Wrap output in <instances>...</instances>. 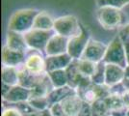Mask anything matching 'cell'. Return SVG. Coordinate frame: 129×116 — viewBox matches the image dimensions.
<instances>
[{
    "label": "cell",
    "instance_id": "cell-15",
    "mask_svg": "<svg viewBox=\"0 0 129 116\" xmlns=\"http://www.w3.org/2000/svg\"><path fill=\"white\" fill-rule=\"evenodd\" d=\"M73 59L69 53H64L60 55L46 56L45 64H46V72H53L57 70H66L71 64Z\"/></svg>",
    "mask_w": 129,
    "mask_h": 116
},
{
    "label": "cell",
    "instance_id": "cell-18",
    "mask_svg": "<svg viewBox=\"0 0 129 116\" xmlns=\"http://www.w3.org/2000/svg\"><path fill=\"white\" fill-rule=\"evenodd\" d=\"M2 83L9 86H16L19 84L18 67L2 66Z\"/></svg>",
    "mask_w": 129,
    "mask_h": 116
},
{
    "label": "cell",
    "instance_id": "cell-26",
    "mask_svg": "<svg viewBox=\"0 0 129 116\" xmlns=\"http://www.w3.org/2000/svg\"><path fill=\"white\" fill-rule=\"evenodd\" d=\"M2 116H24L21 113L16 106L14 105L9 104L8 106L3 105V111H2Z\"/></svg>",
    "mask_w": 129,
    "mask_h": 116
},
{
    "label": "cell",
    "instance_id": "cell-10",
    "mask_svg": "<svg viewBox=\"0 0 129 116\" xmlns=\"http://www.w3.org/2000/svg\"><path fill=\"white\" fill-rule=\"evenodd\" d=\"M68 44L69 38H66L59 34H55L49 40L45 50V55L54 56L68 53Z\"/></svg>",
    "mask_w": 129,
    "mask_h": 116
},
{
    "label": "cell",
    "instance_id": "cell-5",
    "mask_svg": "<svg viewBox=\"0 0 129 116\" xmlns=\"http://www.w3.org/2000/svg\"><path fill=\"white\" fill-rule=\"evenodd\" d=\"M103 62L105 64H115L124 69L127 67L124 44L119 36L114 38L109 44L105 56L103 58Z\"/></svg>",
    "mask_w": 129,
    "mask_h": 116
},
{
    "label": "cell",
    "instance_id": "cell-21",
    "mask_svg": "<svg viewBox=\"0 0 129 116\" xmlns=\"http://www.w3.org/2000/svg\"><path fill=\"white\" fill-rule=\"evenodd\" d=\"M74 61H75V65L78 72L83 77H88V78H91L92 77V75L95 72L97 63H93V62L84 60V59H78V60L74 59Z\"/></svg>",
    "mask_w": 129,
    "mask_h": 116
},
{
    "label": "cell",
    "instance_id": "cell-27",
    "mask_svg": "<svg viewBox=\"0 0 129 116\" xmlns=\"http://www.w3.org/2000/svg\"><path fill=\"white\" fill-rule=\"evenodd\" d=\"M49 111H50V113L52 114V116H66L63 109H62V106L60 105V103L50 105Z\"/></svg>",
    "mask_w": 129,
    "mask_h": 116
},
{
    "label": "cell",
    "instance_id": "cell-8",
    "mask_svg": "<svg viewBox=\"0 0 129 116\" xmlns=\"http://www.w3.org/2000/svg\"><path fill=\"white\" fill-rule=\"evenodd\" d=\"M30 52L27 51L26 59L24 64L22 65L23 68L26 70L28 73L34 76H43L46 72V64H45V57L43 56L42 52L38 50H29Z\"/></svg>",
    "mask_w": 129,
    "mask_h": 116
},
{
    "label": "cell",
    "instance_id": "cell-31",
    "mask_svg": "<svg viewBox=\"0 0 129 116\" xmlns=\"http://www.w3.org/2000/svg\"><path fill=\"white\" fill-rule=\"evenodd\" d=\"M123 84L125 85V87L127 89H129V78H124Z\"/></svg>",
    "mask_w": 129,
    "mask_h": 116
},
{
    "label": "cell",
    "instance_id": "cell-25",
    "mask_svg": "<svg viewBox=\"0 0 129 116\" xmlns=\"http://www.w3.org/2000/svg\"><path fill=\"white\" fill-rule=\"evenodd\" d=\"M98 7H113L117 9H122L129 4V0H96Z\"/></svg>",
    "mask_w": 129,
    "mask_h": 116
},
{
    "label": "cell",
    "instance_id": "cell-12",
    "mask_svg": "<svg viewBox=\"0 0 129 116\" xmlns=\"http://www.w3.org/2000/svg\"><path fill=\"white\" fill-rule=\"evenodd\" d=\"M26 59V53L13 50L7 45L2 49V65L9 67H19L24 64Z\"/></svg>",
    "mask_w": 129,
    "mask_h": 116
},
{
    "label": "cell",
    "instance_id": "cell-7",
    "mask_svg": "<svg viewBox=\"0 0 129 116\" xmlns=\"http://www.w3.org/2000/svg\"><path fill=\"white\" fill-rule=\"evenodd\" d=\"M90 40H91L90 33L88 32V30L85 29V27L81 25L80 32L69 39L68 53L70 54V57L75 60L80 59L86 50Z\"/></svg>",
    "mask_w": 129,
    "mask_h": 116
},
{
    "label": "cell",
    "instance_id": "cell-13",
    "mask_svg": "<svg viewBox=\"0 0 129 116\" xmlns=\"http://www.w3.org/2000/svg\"><path fill=\"white\" fill-rule=\"evenodd\" d=\"M60 105L66 116H78L84 105V101L76 93L67 97L60 103Z\"/></svg>",
    "mask_w": 129,
    "mask_h": 116
},
{
    "label": "cell",
    "instance_id": "cell-28",
    "mask_svg": "<svg viewBox=\"0 0 129 116\" xmlns=\"http://www.w3.org/2000/svg\"><path fill=\"white\" fill-rule=\"evenodd\" d=\"M119 36V35H118ZM124 44V49H125V55H126V62H127V66H129V38L125 36H119Z\"/></svg>",
    "mask_w": 129,
    "mask_h": 116
},
{
    "label": "cell",
    "instance_id": "cell-32",
    "mask_svg": "<svg viewBox=\"0 0 129 116\" xmlns=\"http://www.w3.org/2000/svg\"><path fill=\"white\" fill-rule=\"evenodd\" d=\"M125 78H129V66L125 68Z\"/></svg>",
    "mask_w": 129,
    "mask_h": 116
},
{
    "label": "cell",
    "instance_id": "cell-1",
    "mask_svg": "<svg viewBox=\"0 0 129 116\" xmlns=\"http://www.w3.org/2000/svg\"><path fill=\"white\" fill-rule=\"evenodd\" d=\"M40 13L35 9H22L12 15L8 24V30L24 34L33 28L35 18Z\"/></svg>",
    "mask_w": 129,
    "mask_h": 116
},
{
    "label": "cell",
    "instance_id": "cell-29",
    "mask_svg": "<svg viewBox=\"0 0 129 116\" xmlns=\"http://www.w3.org/2000/svg\"><path fill=\"white\" fill-rule=\"evenodd\" d=\"M119 36H125V37H128L129 38V22L127 24H125L123 27L120 29Z\"/></svg>",
    "mask_w": 129,
    "mask_h": 116
},
{
    "label": "cell",
    "instance_id": "cell-9",
    "mask_svg": "<svg viewBox=\"0 0 129 116\" xmlns=\"http://www.w3.org/2000/svg\"><path fill=\"white\" fill-rule=\"evenodd\" d=\"M107 48L108 45L106 44L91 39L80 59L89 60L93 63H99V62L103 61Z\"/></svg>",
    "mask_w": 129,
    "mask_h": 116
},
{
    "label": "cell",
    "instance_id": "cell-34",
    "mask_svg": "<svg viewBox=\"0 0 129 116\" xmlns=\"http://www.w3.org/2000/svg\"><path fill=\"white\" fill-rule=\"evenodd\" d=\"M106 116H112L111 114H108V115H106Z\"/></svg>",
    "mask_w": 129,
    "mask_h": 116
},
{
    "label": "cell",
    "instance_id": "cell-2",
    "mask_svg": "<svg viewBox=\"0 0 129 116\" xmlns=\"http://www.w3.org/2000/svg\"><path fill=\"white\" fill-rule=\"evenodd\" d=\"M76 93L85 103L89 105L94 104L98 100H103L107 98L111 94L110 87L106 84H94L91 81L80 85L76 88Z\"/></svg>",
    "mask_w": 129,
    "mask_h": 116
},
{
    "label": "cell",
    "instance_id": "cell-6",
    "mask_svg": "<svg viewBox=\"0 0 129 116\" xmlns=\"http://www.w3.org/2000/svg\"><path fill=\"white\" fill-rule=\"evenodd\" d=\"M53 29L56 34L70 39L80 32L81 24L74 16L69 15L55 19Z\"/></svg>",
    "mask_w": 129,
    "mask_h": 116
},
{
    "label": "cell",
    "instance_id": "cell-30",
    "mask_svg": "<svg viewBox=\"0 0 129 116\" xmlns=\"http://www.w3.org/2000/svg\"><path fill=\"white\" fill-rule=\"evenodd\" d=\"M41 116H52V114L50 113L49 108H48V109H46V110L41 111Z\"/></svg>",
    "mask_w": 129,
    "mask_h": 116
},
{
    "label": "cell",
    "instance_id": "cell-14",
    "mask_svg": "<svg viewBox=\"0 0 129 116\" xmlns=\"http://www.w3.org/2000/svg\"><path fill=\"white\" fill-rule=\"evenodd\" d=\"M125 78V69L115 64H106L105 66V84L112 87L122 82Z\"/></svg>",
    "mask_w": 129,
    "mask_h": 116
},
{
    "label": "cell",
    "instance_id": "cell-23",
    "mask_svg": "<svg viewBox=\"0 0 129 116\" xmlns=\"http://www.w3.org/2000/svg\"><path fill=\"white\" fill-rule=\"evenodd\" d=\"M105 66L106 64L103 61L97 63L95 72L91 77V82L94 84H99V85L105 84Z\"/></svg>",
    "mask_w": 129,
    "mask_h": 116
},
{
    "label": "cell",
    "instance_id": "cell-4",
    "mask_svg": "<svg viewBox=\"0 0 129 116\" xmlns=\"http://www.w3.org/2000/svg\"><path fill=\"white\" fill-rule=\"evenodd\" d=\"M56 32L52 30H41L32 28L30 31L24 33V38L29 50H38L40 52H44L51 37L55 35Z\"/></svg>",
    "mask_w": 129,
    "mask_h": 116
},
{
    "label": "cell",
    "instance_id": "cell-3",
    "mask_svg": "<svg viewBox=\"0 0 129 116\" xmlns=\"http://www.w3.org/2000/svg\"><path fill=\"white\" fill-rule=\"evenodd\" d=\"M96 17L102 27L108 30L121 26L125 19L122 11L113 7H98Z\"/></svg>",
    "mask_w": 129,
    "mask_h": 116
},
{
    "label": "cell",
    "instance_id": "cell-24",
    "mask_svg": "<svg viewBox=\"0 0 129 116\" xmlns=\"http://www.w3.org/2000/svg\"><path fill=\"white\" fill-rule=\"evenodd\" d=\"M28 103L35 110L43 111L48 109L50 107L47 97H37V98H30Z\"/></svg>",
    "mask_w": 129,
    "mask_h": 116
},
{
    "label": "cell",
    "instance_id": "cell-22",
    "mask_svg": "<svg viewBox=\"0 0 129 116\" xmlns=\"http://www.w3.org/2000/svg\"><path fill=\"white\" fill-rule=\"evenodd\" d=\"M47 75L53 84L54 88L64 87L69 84L68 75H67L66 70H57V71H53V72H48Z\"/></svg>",
    "mask_w": 129,
    "mask_h": 116
},
{
    "label": "cell",
    "instance_id": "cell-33",
    "mask_svg": "<svg viewBox=\"0 0 129 116\" xmlns=\"http://www.w3.org/2000/svg\"><path fill=\"white\" fill-rule=\"evenodd\" d=\"M126 116H129V109H127V112H126Z\"/></svg>",
    "mask_w": 129,
    "mask_h": 116
},
{
    "label": "cell",
    "instance_id": "cell-20",
    "mask_svg": "<svg viewBox=\"0 0 129 116\" xmlns=\"http://www.w3.org/2000/svg\"><path fill=\"white\" fill-rule=\"evenodd\" d=\"M104 102H105V104L107 105L110 114L127 109L124 106V104L123 102H122V99H121V96L110 94L107 98L104 99Z\"/></svg>",
    "mask_w": 129,
    "mask_h": 116
},
{
    "label": "cell",
    "instance_id": "cell-17",
    "mask_svg": "<svg viewBox=\"0 0 129 116\" xmlns=\"http://www.w3.org/2000/svg\"><path fill=\"white\" fill-rule=\"evenodd\" d=\"M73 94H76V90L70 87V85H66L64 87H60V88H54L47 96L49 105H52L54 104L61 103L67 97Z\"/></svg>",
    "mask_w": 129,
    "mask_h": 116
},
{
    "label": "cell",
    "instance_id": "cell-19",
    "mask_svg": "<svg viewBox=\"0 0 129 116\" xmlns=\"http://www.w3.org/2000/svg\"><path fill=\"white\" fill-rule=\"evenodd\" d=\"M54 20L51 16L46 12H40L38 16L35 18L34 29H41V30H52L54 27Z\"/></svg>",
    "mask_w": 129,
    "mask_h": 116
},
{
    "label": "cell",
    "instance_id": "cell-11",
    "mask_svg": "<svg viewBox=\"0 0 129 116\" xmlns=\"http://www.w3.org/2000/svg\"><path fill=\"white\" fill-rule=\"evenodd\" d=\"M3 97V102L8 104H17L22 102H27L31 98V89L23 87L21 85H16L11 87Z\"/></svg>",
    "mask_w": 129,
    "mask_h": 116
},
{
    "label": "cell",
    "instance_id": "cell-16",
    "mask_svg": "<svg viewBox=\"0 0 129 116\" xmlns=\"http://www.w3.org/2000/svg\"><path fill=\"white\" fill-rule=\"evenodd\" d=\"M5 45L13 50L21 51L24 53H27V51L29 50L24 35L18 32L11 31V30H8L7 32V40H6Z\"/></svg>",
    "mask_w": 129,
    "mask_h": 116
}]
</instances>
